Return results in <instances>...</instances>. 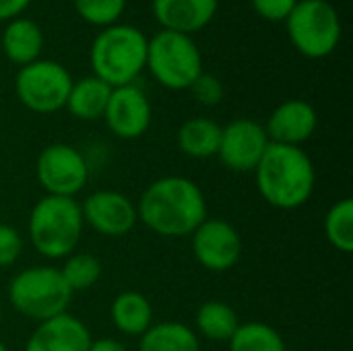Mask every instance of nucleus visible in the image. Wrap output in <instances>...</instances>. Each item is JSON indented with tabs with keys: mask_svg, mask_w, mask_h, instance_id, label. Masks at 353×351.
<instances>
[{
	"mask_svg": "<svg viewBox=\"0 0 353 351\" xmlns=\"http://www.w3.org/2000/svg\"><path fill=\"white\" fill-rule=\"evenodd\" d=\"M269 137L263 124L250 118H236L221 126V141L217 157L219 161L236 174H252L263 159Z\"/></svg>",
	"mask_w": 353,
	"mask_h": 351,
	"instance_id": "nucleus-10",
	"label": "nucleus"
},
{
	"mask_svg": "<svg viewBox=\"0 0 353 351\" xmlns=\"http://www.w3.org/2000/svg\"><path fill=\"white\" fill-rule=\"evenodd\" d=\"M93 77L114 87L132 85L147 64V37L132 25H110L93 39L89 52Z\"/></svg>",
	"mask_w": 353,
	"mask_h": 351,
	"instance_id": "nucleus-4",
	"label": "nucleus"
},
{
	"mask_svg": "<svg viewBox=\"0 0 353 351\" xmlns=\"http://www.w3.org/2000/svg\"><path fill=\"white\" fill-rule=\"evenodd\" d=\"M194 325L196 335L209 341H230L236 329L240 327V319L230 304L221 300H209L199 306Z\"/></svg>",
	"mask_w": 353,
	"mask_h": 351,
	"instance_id": "nucleus-22",
	"label": "nucleus"
},
{
	"mask_svg": "<svg viewBox=\"0 0 353 351\" xmlns=\"http://www.w3.org/2000/svg\"><path fill=\"white\" fill-rule=\"evenodd\" d=\"M103 118L118 139L132 141L149 130L153 110L149 97L137 85H124L112 89Z\"/></svg>",
	"mask_w": 353,
	"mask_h": 351,
	"instance_id": "nucleus-13",
	"label": "nucleus"
},
{
	"mask_svg": "<svg viewBox=\"0 0 353 351\" xmlns=\"http://www.w3.org/2000/svg\"><path fill=\"white\" fill-rule=\"evenodd\" d=\"M2 50L6 58L19 66H27L39 60L43 50V33L39 25L25 17L12 19L2 33Z\"/></svg>",
	"mask_w": 353,
	"mask_h": 351,
	"instance_id": "nucleus-17",
	"label": "nucleus"
},
{
	"mask_svg": "<svg viewBox=\"0 0 353 351\" xmlns=\"http://www.w3.org/2000/svg\"><path fill=\"white\" fill-rule=\"evenodd\" d=\"M85 230L81 203L66 197H41L29 213L31 246L50 261L66 259L74 252Z\"/></svg>",
	"mask_w": 353,
	"mask_h": 351,
	"instance_id": "nucleus-3",
	"label": "nucleus"
},
{
	"mask_svg": "<svg viewBox=\"0 0 353 351\" xmlns=\"http://www.w3.org/2000/svg\"><path fill=\"white\" fill-rule=\"evenodd\" d=\"M228 345L230 351H288L281 333L267 323H240Z\"/></svg>",
	"mask_w": 353,
	"mask_h": 351,
	"instance_id": "nucleus-23",
	"label": "nucleus"
},
{
	"mask_svg": "<svg viewBox=\"0 0 353 351\" xmlns=\"http://www.w3.org/2000/svg\"><path fill=\"white\" fill-rule=\"evenodd\" d=\"M68 290L85 292L91 290L101 279V261L89 252H72L64 259L62 269H58Z\"/></svg>",
	"mask_w": 353,
	"mask_h": 351,
	"instance_id": "nucleus-24",
	"label": "nucleus"
},
{
	"mask_svg": "<svg viewBox=\"0 0 353 351\" xmlns=\"http://www.w3.org/2000/svg\"><path fill=\"white\" fill-rule=\"evenodd\" d=\"M190 238L194 259L207 271L225 273L234 269L242 257V236L225 219L207 217Z\"/></svg>",
	"mask_w": 353,
	"mask_h": 351,
	"instance_id": "nucleus-11",
	"label": "nucleus"
},
{
	"mask_svg": "<svg viewBox=\"0 0 353 351\" xmlns=\"http://www.w3.org/2000/svg\"><path fill=\"white\" fill-rule=\"evenodd\" d=\"M31 0H0V21L6 19H17Z\"/></svg>",
	"mask_w": 353,
	"mask_h": 351,
	"instance_id": "nucleus-30",
	"label": "nucleus"
},
{
	"mask_svg": "<svg viewBox=\"0 0 353 351\" xmlns=\"http://www.w3.org/2000/svg\"><path fill=\"white\" fill-rule=\"evenodd\" d=\"M89 351H128L124 343H120L118 339L105 337V339H93Z\"/></svg>",
	"mask_w": 353,
	"mask_h": 351,
	"instance_id": "nucleus-31",
	"label": "nucleus"
},
{
	"mask_svg": "<svg viewBox=\"0 0 353 351\" xmlns=\"http://www.w3.org/2000/svg\"><path fill=\"white\" fill-rule=\"evenodd\" d=\"M0 351H10V350H8V348H6V345H4V343L0 341Z\"/></svg>",
	"mask_w": 353,
	"mask_h": 351,
	"instance_id": "nucleus-32",
	"label": "nucleus"
},
{
	"mask_svg": "<svg viewBox=\"0 0 353 351\" xmlns=\"http://www.w3.org/2000/svg\"><path fill=\"white\" fill-rule=\"evenodd\" d=\"M325 234L333 248L343 254L353 252V201H337L325 215Z\"/></svg>",
	"mask_w": 353,
	"mask_h": 351,
	"instance_id": "nucleus-25",
	"label": "nucleus"
},
{
	"mask_svg": "<svg viewBox=\"0 0 353 351\" xmlns=\"http://www.w3.org/2000/svg\"><path fill=\"white\" fill-rule=\"evenodd\" d=\"M285 23L292 43L308 58H325L339 46L341 19L329 0H298Z\"/></svg>",
	"mask_w": 353,
	"mask_h": 351,
	"instance_id": "nucleus-7",
	"label": "nucleus"
},
{
	"mask_svg": "<svg viewBox=\"0 0 353 351\" xmlns=\"http://www.w3.org/2000/svg\"><path fill=\"white\" fill-rule=\"evenodd\" d=\"M85 225L105 238H122L130 234L139 221L132 199L118 190H95L81 203Z\"/></svg>",
	"mask_w": 353,
	"mask_h": 351,
	"instance_id": "nucleus-12",
	"label": "nucleus"
},
{
	"mask_svg": "<svg viewBox=\"0 0 353 351\" xmlns=\"http://www.w3.org/2000/svg\"><path fill=\"white\" fill-rule=\"evenodd\" d=\"M0 321H2V304H0Z\"/></svg>",
	"mask_w": 353,
	"mask_h": 351,
	"instance_id": "nucleus-33",
	"label": "nucleus"
},
{
	"mask_svg": "<svg viewBox=\"0 0 353 351\" xmlns=\"http://www.w3.org/2000/svg\"><path fill=\"white\" fill-rule=\"evenodd\" d=\"M72 292L54 267H27L8 283L10 306L29 321L43 323L68 312Z\"/></svg>",
	"mask_w": 353,
	"mask_h": 351,
	"instance_id": "nucleus-5",
	"label": "nucleus"
},
{
	"mask_svg": "<svg viewBox=\"0 0 353 351\" xmlns=\"http://www.w3.org/2000/svg\"><path fill=\"white\" fill-rule=\"evenodd\" d=\"M137 215L157 236L188 238L207 219V199L194 180L163 176L143 190Z\"/></svg>",
	"mask_w": 353,
	"mask_h": 351,
	"instance_id": "nucleus-1",
	"label": "nucleus"
},
{
	"mask_svg": "<svg viewBox=\"0 0 353 351\" xmlns=\"http://www.w3.org/2000/svg\"><path fill=\"white\" fill-rule=\"evenodd\" d=\"M23 254V238L17 228L0 223V269L14 265Z\"/></svg>",
	"mask_w": 353,
	"mask_h": 351,
	"instance_id": "nucleus-27",
	"label": "nucleus"
},
{
	"mask_svg": "<svg viewBox=\"0 0 353 351\" xmlns=\"http://www.w3.org/2000/svg\"><path fill=\"white\" fill-rule=\"evenodd\" d=\"M256 14H261L267 21H285L298 0H250Z\"/></svg>",
	"mask_w": 353,
	"mask_h": 351,
	"instance_id": "nucleus-29",
	"label": "nucleus"
},
{
	"mask_svg": "<svg viewBox=\"0 0 353 351\" xmlns=\"http://www.w3.org/2000/svg\"><path fill=\"white\" fill-rule=\"evenodd\" d=\"M110 317L122 335L141 337L153 325V306L141 292H122L114 298Z\"/></svg>",
	"mask_w": 353,
	"mask_h": 351,
	"instance_id": "nucleus-18",
	"label": "nucleus"
},
{
	"mask_svg": "<svg viewBox=\"0 0 353 351\" xmlns=\"http://www.w3.org/2000/svg\"><path fill=\"white\" fill-rule=\"evenodd\" d=\"M35 176L46 194L74 199L89 182V163L77 147L52 143L39 153Z\"/></svg>",
	"mask_w": 353,
	"mask_h": 351,
	"instance_id": "nucleus-9",
	"label": "nucleus"
},
{
	"mask_svg": "<svg viewBox=\"0 0 353 351\" xmlns=\"http://www.w3.org/2000/svg\"><path fill=\"white\" fill-rule=\"evenodd\" d=\"M221 141V126L205 116L186 120L178 130V147L192 159L217 157Z\"/></svg>",
	"mask_w": 353,
	"mask_h": 351,
	"instance_id": "nucleus-20",
	"label": "nucleus"
},
{
	"mask_svg": "<svg viewBox=\"0 0 353 351\" xmlns=\"http://www.w3.org/2000/svg\"><path fill=\"white\" fill-rule=\"evenodd\" d=\"M219 0H153V14L159 25L176 33H194L211 23Z\"/></svg>",
	"mask_w": 353,
	"mask_h": 351,
	"instance_id": "nucleus-16",
	"label": "nucleus"
},
{
	"mask_svg": "<svg viewBox=\"0 0 353 351\" xmlns=\"http://www.w3.org/2000/svg\"><path fill=\"white\" fill-rule=\"evenodd\" d=\"M91 333L87 325L70 312L37 323L29 335L25 351H89Z\"/></svg>",
	"mask_w": 353,
	"mask_h": 351,
	"instance_id": "nucleus-15",
	"label": "nucleus"
},
{
	"mask_svg": "<svg viewBox=\"0 0 353 351\" xmlns=\"http://www.w3.org/2000/svg\"><path fill=\"white\" fill-rule=\"evenodd\" d=\"M70 87V72L54 60H35L21 66L14 79V93L19 101L35 114H54L62 110Z\"/></svg>",
	"mask_w": 353,
	"mask_h": 351,
	"instance_id": "nucleus-8",
	"label": "nucleus"
},
{
	"mask_svg": "<svg viewBox=\"0 0 353 351\" xmlns=\"http://www.w3.org/2000/svg\"><path fill=\"white\" fill-rule=\"evenodd\" d=\"M139 351H201L199 335L184 323L151 325L139 337Z\"/></svg>",
	"mask_w": 353,
	"mask_h": 351,
	"instance_id": "nucleus-21",
	"label": "nucleus"
},
{
	"mask_svg": "<svg viewBox=\"0 0 353 351\" xmlns=\"http://www.w3.org/2000/svg\"><path fill=\"white\" fill-rule=\"evenodd\" d=\"M112 95V87L97 77H85L81 81H72L66 110L79 120H99L108 108Z\"/></svg>",
	"mask_w": 353,
	"mask_h": 351,
	"instance_id": "nucleus-19",
	"label": "nucleus"
},
{
	"mask_svg": "<svg viewBox=\"0 0 353 351\" xmlns=\"http://www.w3.org/2000/svg\"><path fill=\"white\" fill-rule=\"evenodd\" d=\"M157 83L172 91L190 89L201 77L203 56L194 39L186 33L161 29L147 39V64Z\"/></svg>",
	"mask_w": 353,
	"mask_h": 351,
	"instance_id": "nucleus-6",
	"label": "nucleus"
},
{
	"mask_svg": "<svg viewBox=\"0 0 353 351\" xmlns=\"http://www.w3.org/2000/svg\"><path fill=\"white\" fill-rule=\"evenodd\" d=\"M194 99L203 106H217L223 99V85L217 77L201 72V77L190 85Z\"/></svg>",
	"mask_w": 353,
	"mask_h": 351,
	"instance_id": "nucleus-28",
	"label": "nucleus"
},
{
	"mask_svg": "<svg viewBox=\"0 0 353 351\" xmlns=\"http://www.w3.org/2000/svg\"><path fill=\"white\" fill-rule=\"evenodd\" d=\"M261 197L279 211L304 207L316 184V170L302 147L269 143L252 172Z\"/></svg>",
	"mask_w": 353,
	"mask_h": 351,
	"instance_id": "nucleus-2",
	"label": "nucleus"
},
{
	"mask_svg": "<svg viewBox=\"0 0 353 351\" xmlns=\"http://www.w3.org/2000/svg\"><path fill=\"white\" fill-rule=\"evenodd\" d=\"M316 126H319V116L308 101L288 99L271 112L265 130L271 143L302 147L306 141L312 139Z\"/></svg>",
	"mask_w": 353,
	"mask_h": 351,
	"instance_id": "nucleus-14",
	"label": "nucleus"
},
{
	"mask_svg": "<svg viewBox=\"0 0 353 351\" xmlns=\"http://www.w3.org/2000/svg\"><path fill=\"white\" fill-rule=\"evenodd\" d=\"M77 12L91 25H99V27H110L114 25L124 6L126 0H72Z\"/></svg>",
	"mask_w": 353,
	"mask_h": 351,
	"instance_id": "nucleus-26",
	"label": "nucleus"
}]
</instances>
